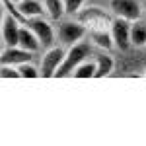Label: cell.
<instances>
[{
    "label": "cell",
    "instance_id": "1",
    "mask_svg": "<svg viewBox=\"0 0 146 146\" xmlns=\"http://www.w3.org/2000/svg\"><path fill=\"white\" fill-rule=\"evenodd\" d=\"M90 53H92V43L90 41H80L76 45L68 47L66 49V56L62 60V64L58 66L56 70V78H64V76H72L74 68L78 66L80 62H84L86 58H90Z\"/></svg>",
    "mask_w": 146,
    "mask_h": 146
},
{
    "label": "cell",
    "instance_id": "2",
    "mask_svg": "<svg viewBox=\"0 0 146 146\" xmlns=\"http://www.w3.org/2000/svg\"><path fill=\"white\" fill-rule=\"evenodd\" d=\"M88 37V27L80 20H60L58 23V45H62L64 49L76 45L80 41H84Z\"/></svg>",
    "mask_w": 146,
    "mask_h": 146
},
{
    "label": "cell",
    "instance_id": "3",
    "mask_svg": "<svg viewBox=\"0 0 146 146\" xmlns=\"http://www.w3.org/2000/svg\"><path fill=\"white\" fill-rule=\"evenodd\" d=\"M76 20L84 23L90 29H105V27H111L113 18L107 14L105 10H101L98 6H84L82 10L76 14Z\"/></svg>",
    "mask_w": 146,
    "mask_h": 146
},
{
    "label": "cell",
    "instance_id": "4",
    "mask_svg": "<svg viewBox=\"0 0 146 146\" xmlns=\"http://www.w3.org/2000/svg\"><path fill=\"white\" fill-rule=\"evenodd\" d=\"M64 56H66V49L62 45H53V47H49V49H45L43 56L39 58L41 78H51V76H55L58 66H60L62 60H64Z\"/></svg>",
    "mask_w": 146,
    "mask_h": 146
},
{
    "label": "cell",
    "instance_id": "5",
    "mask_svg": "<svg viewBox=\"0 0 146 146\" xmlns=\"http://www.w3.org/2000/svg\"><path fill=\"white\" fill-rule=\"evenodd\" d=\"M109 10L117 18H125L129 22L140 20L144 16L142 0H109Z\"/></svg>",
    "mask_w": 146,
    "mask_h": 146
},
{
    "label": "cell",
    "instance_id": "6",
    "mask_svg": "<svg viewBox=\"0 0 146 146\" xmlns=\"http://www.w3.org/2000/svg\"><path fill=\"white\" fill-rule=\"evenodd\" d=\"M23 23L12 16L10 12L4 10L2 14V49L4 47H16L20 43V29Z\"/></svg>",
    "mask_w": 146,
    "mask_h": 146
},
{
    "label": "cell",
    "instance_id": "7",
    "mask_svg": "<svg viewBox=\"0 0 146 146\" xmlns=\"http://www.w3.org/2000/svg\"><path fill=\"white\" fill-rule=\"evenodd\" d=\"M53 20H47L43 16H39V18H33V20H29L27 25L33 29V33L37 35V39L41 41V45L43 49H49V47L55 45V29H53Z\"/></svg>",
    "mask_w": 146,
    "mask_h": 146
},
{
    "label": "cell",
    "instance_id": "8",
    "mask_svg": "<svg viewBox=\"0 0 146 146\" xmlns=\"http://www.w3.org/2000/svg\"><path fill=\"white\" fill-rule=\"evenodd\" d=\"M131 23L129 20L125 18H113L111 22V35H113V41H115V47L121 49V51H127L129 47L133 45L131 43Z\"/></svg>",
    "mask_w": 146,
    "mask_h": 146
},
{
    "label": "cell",
    "instance_id": "9",
    "mask_svg": "<svg viewBox=\"0 0 146 146\" xmlns=\"http://www.w3.org/2000/svg\"><path fill=\"white\" fill-rule=\"evenodd\" d=\"M33 55L31 51H27V49H23V47L16 45V47H4L2 49V56H0V60H2V64H10V66H20L23 62H31L33 60Z\"/></svg>",
    "mask_w": 146,
    "mask_h": 146
},
{
    "label": "cell",
    "instance_id": "10",
    "mask_svg": "<svg viewBox=\"0 0 146 146\" xmlns=\"http://www.w3.org/2000/svg\"><path fill=\"white\" fill-rule=\"evenodd\" d=\"M18 6V12L22 16L23 23H27L33 18H39V16H45V2L43 0H22Z\"/></svg>",
    "mask_w": 146,
    "mask_h": 146
},
{
    "label": "cell",
    "instance_id": "11",
    "mask_svg": "<svg viewBox=\"0 0 146 146\" xmlns=\"http://www.w3.org/2000/svg\"><path fill=\"white\" fill-rule=\"evenodd\" d=\"M88 41L94 47L101 49V51H111L113 47H115V41H113V35H111V27H105V29H90L88 31Z\"/></svg>",
    "mask_w": 146,
    "mask_h": 146
},
{
    "label": "cell",
    "instance_id": "12",
    "mask_svg": "<svg viewBox=\"0 0 146 146\" xmlns=\"http://www.w3.org/2000/svg\"><path fill=\"white\" fill-rule=\"evenodd\" d=\"M18 45L23 47V49H27V51H31V53H39V51L43 49L41 41L37 39V35L33 33V29H31L27 23H23L22 29H20V43H18Z\"/></svg>",
    "mask_w": 146,
    "mask_h": 146
},
{
    "label": "cell",
    "instance_id": "13",
    "mask_svg": "<svg viewBox=\"0 0 146 146\" xmlns=\"http://www.w3.org/2000/svg\"><path fill=\"white\" fill-rule=\"evenodd\" d=\"M45 2V16L53 22H60L66 16V4L64 0H43Z\"/></svg>",
    "mask_w": 146,
    "mask_h": 146
},
{
    "label": "cell",
    "instance_id": "14",
    "mask_svg": "<svg viewBox=\"0 0 146 146\" xmlns=\"http://www.w3.org/2000/svg\"><path fill=\"white\" fill-rule=\"evenodd\" d=\"M131 43L135 47H146V20H135L131 23Z\"/></svg>",
    "mask_w": 146,
    "mask_h": 146
},
{
    "label": "cell",
    "instance_id": "15",
    "mask_svg": "<svg viewBox=\"0 0 146 146\" xmlns=\"http://www.w3.org/2000/svg\"><path fill=\"white\" fill-rule=\"evenodd\" d=\"M96 78H105V76H109L113 72V68H115V60H113V56L105 55V53H101V55H96Z\"/></svg>",
    "mask_w": 146,
    "mask_h": 146
},
{
    "label": "cell",
    "instance_id": "16",
    "mask_svg": "<svg viewBox=\"0 0 146 146\" xmlns=\"http://www.w3.org/2000/svg\"><path fill=\"white\" fill-rule=\"evenodd\" d=\"M74 78H96V60L94 58H86L84 62H80L72 72Z\"/></svg>",
    "mask_w": 146,
    "mask_h": 146
},
{
    "label": "cell",
    "instance_id": "17",
    "mask_svg": "<svg viewBox=\"0 0 146 146\" xmlns=\"http://www.w3.org/2000/svg\"><path fill=\"white\" fill-rule=\"evenodd\" d=\"M18 70H20V78H39L41 76L39 66H35L33 62H23L18 66Z\"/></svg>",
    "mask_w": 146,
    "mask_h": 146
},
{
    "label": "cell",
    "instance_id": "18",
    "mask_svg": "<svg viewBox=\"0 0 146 146\" xmlns=\"http://www.w3.org/2000/svg\"><path fill=\"white\" fill-rule=\"evenodd\" d=\"M64 4H66V16H76L84 8L86 0H64Z\"/></svg>",
    "mask_w": 146,
    "mask_h": 146
},
{
    "label": "cell",
    "instance_id": "19",
    "mask_svg": "<svg viewBox=\"0 0 146 146\" xmlns=\"http://www.w3.org/2000/svg\"><path fill=\"white\" fill-rule=\"evenodd\" d=\"M2 78H20V70L18 66H10V64H2V72H0Z\"/></svg>",
    "mask_w": 146,
    "mask_h": 146
},
{
    "label": "cell",
    "instance_id": "20",
    "mask_svg": "<svg viewBox=\"0 0 146 146\" xmlns=\"http://www.w3.org/2000/svg\"><path fill=\"white\" fill-rule=\"evenodd\" d=\"M142 8H144V14H146V0H142Z\"/></svg>",
    "mask_w": 146,
    "mask_h": 146
},
{
    "label": "cell",
    "instance_id": "21",
    "mask_svg": "<svg viewBox=\"0 0 146 146\" xmlns=\"http://www.w3.org/2000/svg\"><path fill=\"white\" fill-rule=\"evenodd\" d=\"M12 4H20V2H22V0H10Z\"/></svg>",
    "mask_w": 146,
    "mask_h": 146
},
{
    "label": "cell",
    "instance_id": "22",
    "mask_svg": "<svg viewBox=\"0 0 146 146\" xmlns=\"http://www.w3.org/2000/svg\"><path fill=\"white\" fill-rule=\"evenodd\" d=\"M144 76H146V68H144Z\"/></svg>",
    "mask_w": 146,
    "mask_h": 146
}]
</instances>
